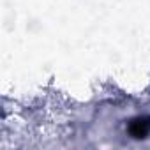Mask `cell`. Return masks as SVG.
I'll return each mask as SVG.
<instances>
[{"label": "cell", "instance_id": "obj_1", "mask_svg": "<svg viewBox=\"0 0 150 150\" xmlns=\"http://www.w3.org/2000/svg\"><path fill=\"white\" fill-rule=\"evenodd\" d=\"M129 132L132 134V138H145L150 132V120L148 118H138L131 122Z\"/></svg>", "mask_w": 150, "mask_h": 150}]
</instances>
